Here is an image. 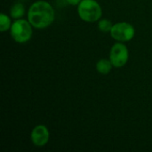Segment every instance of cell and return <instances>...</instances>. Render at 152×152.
<instances>
[{"label": "cell", "mask_w": 152, "mask_h": 152, "mask_svg": "<svg viewBox=\"0 0 152 152\" xmlns=\"http://www.w3.org/2000/svg\"><path fill=\"white\" fill-rule=\"evenodd\" d=\"M11 26H12V23H11L10 18L4 13H1L0 14V30H1V32H5L6 30L11 28Z\"/></svg>", "instance_id": "9"}, {"label": "cell", "mask_w": 152, "mask_h": 152, "mask_svg": "<svg viewBox=\"0 0 152 152\" xmlns=\"http://www.w3.org/2000/svg\"><path fill=\"white\" fill-rule=\"evenodd\" d=\"M66 2L69 4H72V5H77L80 4L81 0H66Z\"/></svg>", "instance_id": "11"}, {"label": "cell", "mask_w": 152, "mask_h": 152, "mask_svg": "<svg viewBox=\"0 0 152 152\" xmlns=\"http://www.w3.org/2000/svg\"><path fill=\"white\" fill-rule=\"evenodd\" d=\"M114 24H112V22L110 20H107V19H102V20H100L99 22H98V28L101 31L104 32V33H107V32H110L112 27H113Z\"/></svg>", "instance_id": "10"}, {"label": "cell", "mask_w": 152, "mask_h": 152, "mask_svg": "<svg viewBox=\"0 0 152 152\" xmlns=\"http://www.w3.org/2000/svg\"><path fill=\"white\" fill-rule=\"evenodd\" d=\"M32 25L29 21L18 19L15 20L11 26V36L12 39L17 43H26L30 40L32 37Z\"/></svg>", "instance_id": "3"}, {"label": "cell", "mask_w": 152, "mask_h": 152, "mask_svg": "<svg viewBox=\"0 0 152 152\" xmlns=\"http://www.w3.org/2000/svg\"><path fill=\"white\" fill-rule=\"evenodd\" d=\"M113 65L110 61V60H106V59H102L100 60L97 64H96V69L100 74L102 75H107L110 72Z\"/></svg>", "instance_id": "7"}, {"label": "cell", "mask_w": 152, "mask_h": 152, "mask_svg": "<svg viewBox=\"0 0 152 152\" xmlns=\"http://www.w3.org/2000/svg\"><path fill=\"white\" fill-rule=\"evenodd\" d=\"M110 35L118 42H127L134 38L135 29L134 26L128 22H118L113 25L110 30Z\"/></svg>", "instance_id": "4"}, {"label": "cell", "mask_w": 152, "mask_h": 152, "mask_svg": "<svg viewBox=\"0 0 152 152\" xmlns=\"http://www.w3.org/2000/svg\"><path fill=\"white\" fill-rule=\"evenodd\" d=\"M129 58V52L127 47L121 42L115 44L110 53V60L115 68H121L125 66Z\"/></svg>", "instance_id": "5"}, {"label": "cell", "mask_w": 152, "mask_h": 152, "mask_svg": "<svg viewBox=\"0 0 152 152\" xmlns=\"http://www.w3.org/2000/svg\"><path fill=\"white\" fill-rule=\"evenodd\" d=\"M79 17L86 22H94L100 20L102 14L101 5L95 0H83L78 4Z\"/></svg>", "instance_id": "2"}, {"label": "cell", "mask_w": 152, "mask_h": 152, "mask_svg": "<svg viewBox=\"0 0 152 152\" xmlns=\"http://www.w3.org/2000/svg\"><path fill=\"white\" fill-rule=\"evenodd\" d=\"M28 18L34 28H45L53 22L55 13L53 6L48 2L39 0L33 3L29 7Z\"/></svg>", "instance_id": "1"}, {"label": "cell", "mask_w": 152, "mask_h": 152, "mask_svg": "<svg viewBox=\"0 0 152 152\" xmlns=\"http://www.w3.org/2000/svg\"><path fill=\"white\" fill-rule=\"evenodd\" d=\"M50 134L47 127L44 125H38L31 132V141L37 147L45 146L49 141Z\"/></svg>", "instance_id": "6"}, {"label": "cell", "mask_w": 152, "mask_h": 152, "mask_svg": "<svg viewBox=\"0 0 152 152\" xmlns=\"http://www.w3.org/2000/svg\"><path fill=\"white\" fill-rule=\"evenodd\" d=\"M10 12H11V16L14 20L20 19L25 13V7L21 3H16L12 6Z\"/></svg>", "instance_id": "8"}]
</instances>
